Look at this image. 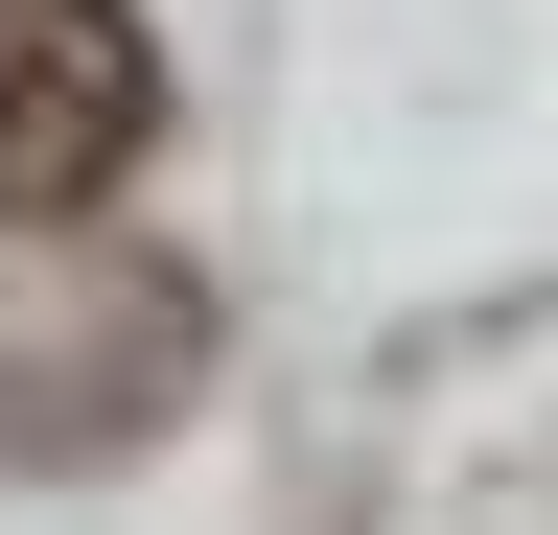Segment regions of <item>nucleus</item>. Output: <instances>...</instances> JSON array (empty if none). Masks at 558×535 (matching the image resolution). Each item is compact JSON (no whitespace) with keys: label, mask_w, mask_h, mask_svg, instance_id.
<instances>
[{"label":"nucleus","mask_w":558,"mask_h":535,"mask_svg":"<svg viewBox=\"0 0 558 535\" xmlns=\"http://www.w3.org/2000/svg\"><path fill=\"white\" fill-rule=\"evenodd\" d=\"M140 141H163V71H140L117 0H0V210H24V233L117 210Z\"/></svg>","instance_id":"nucleus-1"}]
</instances>
